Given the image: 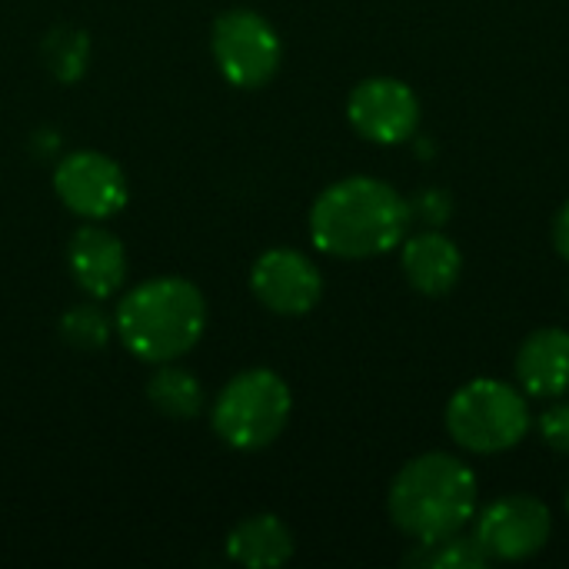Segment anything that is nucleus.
<instances>
[{"label":"nucleus","mask_w":569,"mask_h":569,"mask_svg":"<svg viewBox=\"0 0 569 569\" xmlns=\"http://www.w3.org/2000/svg\"><path fill=\"white\" fill-rule=\"evenodd\" d=\"M410 203L377 177H347L327 187L310 210L317 250L340 260H370L403 243Z\"/></svg>","instance_id":"nucleus-1"},{"label":"nucleus","mask_w":569,"mask_h":569,"mask_svg":"<svg viewBox=\"0 0 569 569\" xmlns=\"http://www.w3.org/2000/svg\"><path fill=\"white\" fill-rule=\"evenodd\" d=\"M123 347L143 363H173L190 353L207 330V300L183 277H153L137 283L113 313Z\"/></svg>","instance_id":"nucleus-2"},{"label":"nucleus","mask_w":569,"mask_h":569,"mask_svg":"<svg viewBox=\"0 0 569 569\" xmlns=\"http://www.w3.org/2000/svg\"><path fill=\"white\" fill-rule=\"evenodd\" d=\"M387 510L417 543L453 537L477 517V477L450 453H423L393 477Z\"/></svg>","instance_id":"nucleus-3"},{"label":"nucleus","mask_w":569,"mask_h":569,"mask_svg":"<svg viewBox=\"0 0 569 569\" xmlns=\"http://www.w3.org/2000/svg\"><path fill=\"white\" fill-rule=\"evenodd\" d=\"M293 397L280 373L253 367L237 373L213 403V430L217 437L240 450L253 453L270 447L290 423Z\"/></svg>","instance_id":"nucleus-4"},{"label":"nucleus","mask_w":569,"mask_h":569,"mask_svg":"<svg viewBox=\"0 0 569 569\" xmlns=\"http://www.w3.org/2000/svg\"><path fill=\"white\" fill-rule=\"evenodd\" d=\"M447 430L470 453H503L527 437L530 410L517 387L480 377L450 397Z\"/></svg>","instance_id":"nucleus-5"},{"label":"nucleus","mask_w":569,"mask_h":569,"mask_svg":"<svg viewBox=\"0 0 569 569\" xmlns=\"http://www.w3.org/2000/svg\"><path fill=\"white\" fill-rule=\"evenodd\" d=\"M210 50L220 73L240 90H257L270 83L283 60V47L273 23L247 7L227 10L213 23Z\"/></svg>","instance_id":"nucleus-6"},{"label":"nucleus","mask_w":569,"mask_h":569,"mask_svg":"<svg viewBox=\"0 0 569 569\" xmlns=\"http://www.w3.org/2000/svg\"><path fill=\"white\" fill-rule=\"evenodd\" d=\"M60 203L80 220H110L127 207L130 187L120 163L97 150H77L53 170Z\"/></svg>","instance_id":"nucleus-7"},{"label":"nucleus","mask_w":569,"mask_h":569,"mask_svg":"<svg viewBox=\"0 0 569 569\" xmlns=\"http://www.w3.org/2000/svg\"><path fill=\"white\" fill-rule=\"evenodd\" d=\"M550 527H553V520H550V510L543 500L513 493V497L490 503L477 517L473 537L487 550L490 560L517 563V560H530L533 553H540L547 547Z\"/></svg>","instance_id":"nucleus-8"},{"label":"nucleus","mask_w":569,"mask_h":569,"mask_svg":"<svg viewBox=\"0 0 569 569\" xmlns=\"http://www.w3.org/2000/svg\"><path fill=\"white\" fill-rule=\"evenodd\" d=\"M347 117L353 130L373 143H403L420 123L417 93L393 77H370L353 87L347 100Z\"/></svg>","instance_id":"nucleus-9"},{"label":"nucleus","mask_w":569,"mask_h":569,"mask_svg":"<svg viewBox=\"0 0 569 569\" xmlns=\"http://www.w3.org/2000/svg\"><path fill=\"white\" fill-rule=\"evenodd\" d=\"M250 290L267 310L280 317H303L320 303L323 277L307 253L290 247H273L253 263Z\"/></svg>","instance_id":"nucleus-10"},{"label":"nucleus","mask_w":569,"mask_h":569,"mask_svg":"<svg viewBox=\"0 0 569 569\" xmlns=\"http://www.w3.org/2000/svg\"><path fill=\"white\" fill-rule=\"evenodd\" d=\"M67 263L73 283L93 300L113 297L127 280V250L120 237L100 227V220H90L80 230H73L67 247Z\"/></svg>","instance_id":"nucleus-11"},{"label":"nucleus","mask_w":569,"mask_h":569,"mask_svg":"<svg viewBox=\"0 0 569 569\" xmlns=\"http://www.w3.org/2000/svg\"><path fill=\"white\" fill-rule=\"evenodd\" d=\"M517 380L530 397H563L569 390V333L560 327L533 330L517 353Z\"/></svg>","instance_id":"nucleus-12"},{"label":"nucleus","mask_w":569,"mask_h":569,"mask_svg":"<svg viewBox=\"0 0 569 569\" xmlns=\"http://www.w3.org/2000/svg\"><path fill=\"white\" fill-rule=\"evenodd\" d=\"M400 260H403V273H407L410 287L427 297H440V293L453 290L460 280V270H463V257H460L457 243L450 237H443L440 230H427V233L403 240Z\"/></svg>","instance_id":"nucleus-13"},{"label":"nucleus","mask_w":569,"mask_h":569,"mask_svg":"<svg viewBox=\"0 0 569 569\" xmlns=\"http://www.w3.org/2000/svg\"><path fill=\"white\" fill-rule=\"evenodd\" d=\"M227 557L240 567L277 569L293 557V533L273 513H257L237 523L227 537Z\"/></svg>","instance_id":"nucleus-14"},{"label":"nucleus","mask_w":569,"mask_h":569,"mask_svg":"<svg viewBox=\"0 0 569 569\" xmlns=\"http://www.w3.org/2000/svg\"><path fill=\"white\" fill-rule=\"evenodd\" d=\"M147 397H150L153 410L170 417V420H193L207 400L200 380L180 367H170V363H160V370L150 377Z\"/></svg>","instance_id":"nucleus-15"},{"label":"nucleus","mask_w":569,"mask_h":569,"mask_svg":"<svg viewBox=\"0 0 569 569\" xmlns=\"http://www.w3.org/2000/svg\"><path fill=\"white\" fill-rule=\"evenodd\" d=\"M487 563V550L477 543V537H463V530L433 543H417V550L407 553V567L423 569H477Z\"/></svg>","instance_id":"nucleus-16"},{"label":"nucleus","mask_w":569,"mask_h":569,"mask_svg":"<svg viewBox=\"0 0 569 569\" xmlns=\"http://www.w3.org/2000/svg\"><path fill=\"white\" fill-rule=\"evenodd\" d=\"M43 60L50 67V73L63 83L77 80L83 70H87V60H90V40L83 30H73V27H57L47 33L43 40Z\"/></svg>","instance_id":"nucleus-17"},{"label":"nucleus","mask_w":569,"mask_h":569,"mask_svg":"<svg viewBox=\"0 0 569 569\" xmlns=\"http://www.w3.org/2000/svg\"><path fill=\"white\" fill-rule=\"evenodd\" d=\"M113 333V320L97 307V303H80V307H70L60 320V337L73 347V350H83V353H93L100 347H107Z\"/></svg>","instance_id":"nucleus-18"},{"label":"nucleus","mask_w":569,"mask_h":569,"mask_svg":"<svg viewBox=\"0 0 569 569\" xmlns=\"http://www.w3.org/2000/svg\"><path fill=\"white\" fill-rule=\"evenodd\" d=\"M540 437L547 447L569 457V403H557L540 417Z\"/></svg>","instance_id":"nucleus-19"},{"label":"nucleus","mask_w":569,"mask_h":569,"mask_svg":"<svg viewBox=\"0 0 569 569\" xmlns=\"http://www.w3.org/2000/svg\"><path fill=\"white\" fill-rule=\"evenodd\" d=\"M553 243H557L560 257L569 260V200L563 203V210L557 213V220H553Z\"/></svg>","instance_id":"nucleus-20"},{"label":"nucleus","mask_w":569,"mask_h":569,"mask_svg":"<svg viewBox=\"0 0 569 569\" xmlns=\"http://www.w3.org/2000/svg\"><path fill=\"white\" fill-rule=\"evenodd\" d=\"M567 510H569V487H567Z\"/></svg>","instance_id":"nucleus-21"}]
</instances>
